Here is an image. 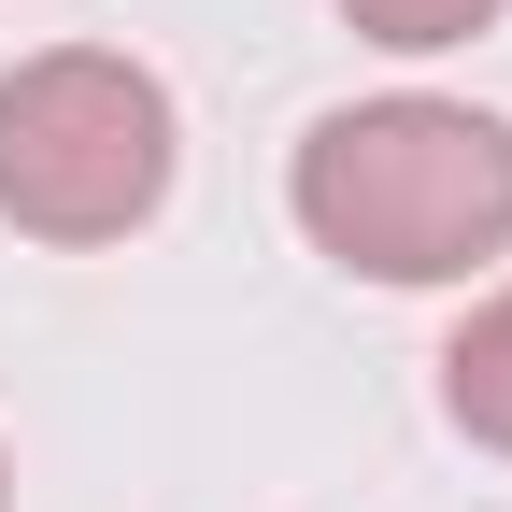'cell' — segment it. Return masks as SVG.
<instances>
[{"label":"cell","instance_id":"cell-2","mask_svg":"<svg viewBox=\"0 0 512 512\" xmlns=\"http://www.w3.org/2000/svg\"><path fill=\"white\" fill-rule=\"evenodd\" d=\"M185 171V100L128 43H43L0 72V228L43 256L143 242Z\"/></svg>","mask_w":512,"mask_h":512},{"label":"cell","instance_id":"cell-4","mask_svg":"<svg viewBox=\"0 0 512 512\" xmlns=\"http://www.w3.org/2000/svg\"><path fill=\"white\" fill-rule=\"evenodd\" d=\"M498 15H512V0H342V29L384 43V57H456V43H484Z\"/></svg>","mask_w":512,"mask_h":512},{"label":"cell","instance_id":"cell-3","mask_svg":"<svg viewBox=\"0 0 512 512\" xmlns=\"http://www.w3.org/2000/svg\"><path fill=\"white\" fill-rule=\"evenodd\" d=\"M441 413H456V441L512 456V271L456 313V342H441Z\"/></svg>","mask_w":512,"mask_h":512},{"label":"cell","instance_id":"cell-1","mask_svg":"<svg viewBox=\"0 0 512 512\" xmlns=\"http://www.w3.org/2000/svg\"><path fill=\"white\" fill-rule=\"evenodd\" d=\"M285 214L356 285H484L512 256V114L441 100V86L342 100L299 128Z\"/></svg>","mask_w":512,"mask_h":512},{"label":"cell","instance_id":"cell-5","mask_svg":"<svg viewBox=\"0 0 512 512\" xmlns=\"http://www.w3.org/2000/svg\"><path fill=\"white\" fill-rule=\"evenodd\" d=\"M0 512H15V441H0Z\"/></svg>","mask_w":512,"mask_h":512}]
</instances>
